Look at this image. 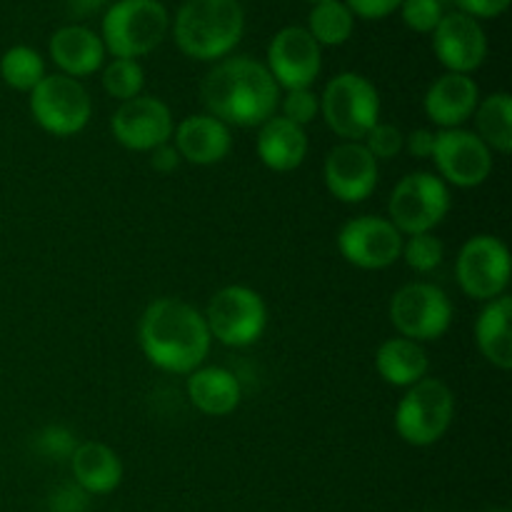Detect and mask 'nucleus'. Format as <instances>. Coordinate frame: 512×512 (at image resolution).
Returning a JSON list of instances; mask_svg holds the SVG:
<instances>
[{"label":"nucleus","mask_w":512,"mask_h":512,"mask_svg":"<svg viewBox=\"0 0 512 512\" xmlns=\"http://www.w3.org/2000/svg\"><path fill=\"white\" fill-rule=\"evenodd\" d=\"M343 3L348 5L350 13L358 15V18L380 20L388 18L390 13H395L403 0H343Z\"/></svg>","instance_id":"c9c22d12"},{"label":"nucleus","mask_w":512,"mask_h":512,"mask_svg":"<svg viewBox=\"0 0 512 512\" xmlns=\"http://www.w3.org/2000/svg\"><path fill=\"white\" fill-rule=\"evenodd\" d=\"M108 0H65V8H68L70 15L75 18H88V15H95L100 8H105Z\"/></svg>","instance_id":"ea45409f"},{"label":"nucleus","mask_w":512,"mask_h":512,"mask_svg":"<svg viewBox=\"0 0 512 512\" xmlns=\"http://www.w3.org/2000/svg\"><path fill=\"white\" fill-rule=\"evenodd\" d=\"M50 58L68 78H88L105 63V45L85 25H63L50 35Z\"/></svg>","instance_id":"aec40b11"},{"label":"nucleus","mask_w":512,"mask_h":512,"mask_svg":"<svg viewBox=\"0 0 512 512\" xmlns=\"http://www.w3.org/2000/svg\"><path fill=\"white\" fill-rule=\"evenodd\" d=\"M360 143H363L365 148H368V153L380 163V160H393L403 153L405 135L403 130L395 128V125L375 123L373 128H370V133L365 135Z\"/></svg>","instance_id":"2f4dec72"},{"label":"nucleus","mask_w":512,"mask_h":512,"mask_svg":"<svg viewBox=\"0 0 512 512\" xmlns=\"http://www.w3.org/2000/svg\"><path fill=\"white\" fill-rule=\"evenodd\" d=\"M170 15L160 0H118L103 15L105 53L138 60L165 40Z\"/></svg>","instance_id":"20e7f679"},{"label":"nucleus","mask_w":512,"mask_h":512,"mask_svg":"<svg viewBox=\"0 0 512 512\" xmlns=\"http://www.w3.org/2000/svg\"><path fill=\"white\" fill-rule=\"evenodd\" d=\"M460 13L470 15V18H498L510 8V0H455Z\"/></svg>","instance_id":"e433bc0d"},{"label":"nucleus","mask_w":512,"mask_h":512,"mask_svg":"<svg viewBox=\"0 0 512 512\" xmlns=\"http://www.w3.org/2000/svg\"><path fill=\"white\" fill-rule=\"evenodd\" d=\"M245 13L240 0H185L173 23V38L188 58L223 60L240 43Z\"/></svg>","instance_id":"7ed1b4c3"},{"label":"nucleus","mask_w":512,"mask_h":512,"mask_svg":"<svg viewBox=\"0 0 512 512\" xmlns=\"http://www.w3.org/2000/svg\"><path fill=\"white\" fill-rule=\"evenodd\" d=\"M355 30V15L350 13L348 5L343 0H325V3H315L308 15V33L313 35L315 43L323 48H338V45L348 43L350 35Z\"/></svg>","instance_id":"bb28decb"},{"label":"nucleus","mask_w":512,"mask_h":512,"mask_svg":"<svg viewBox=\"0 0 512 512\" xmlns=\"http://www.w3.org/2000/svg\"><path fill=\"white\" fill-rule=\"evenodd\" d=\"M400 258L405 260L410 270L415 273H433L440 268L445 258V245L443 240L435 238L433 233H418L408 235V240H403V250H400Z\"/></svg>","instance_id":"c756f323"},{"label":"nucleus","mask_w":512,"mask_h":512,"mask_svg":"<svg viewBox=\"0 0 512 512\" xmlns=\"http://www.w3.org/2000/svg\"><path fill=\"white\" fill-rule=\"evenodd\" d=\"M50 512H88L90 495L85 490H80L78 485L65 483L50 493Z\"/></svg>","instance_id":"f704fd0d"},{"label":"nucleus","mask_w":512,"mask_h":512,"mask_svg":"<svg viewBox=\"0 0 512 512\" xmlns=\"http://www.w3.org/2000/svg\"><path fill=\"white\" fill-rule=\"evenodd\" d=\"M398 10L403 23L415 33H433L445 15V5L440 0H403Z\"/></svg>","instance_id":"7c9ffc66"},{"label":"nucleus","mask_w":512,"mask_h":512,"mask_svg":"<svg viewBox=\"0 0 512 512\" xmlns=\"http://www.w3.org/2000/svg\"><path fill=\"white\" fill-rule=\"evenodd\" d=\"M490 512H510V510H490Z\"/></svg>","instance_id":"79ce46f5"},{"label":"nucleus","mask_w":512,"mask_h":512,"mask_svg":"<svg viewBox=\"0 0 512 512\" xmlns=\"http://www.w3.org/2000/svg\"><path fill=\"white\" fill-rule=\"evenodd\" d=\"M0 78L18 93H30L45 78V60L30 45H13L0 58Z\"/></svg>","instance_id":"cd10ccee"},{"label":"nucleus","mask_w":512,"mask_h":512,"mask_svg":"<svg viewBox=\"0 0 512 512\" xmlns=\"http://www.w3.org/2000/svg\"><path fill=\"white\" fill-rule=\"evenodd\" d=\"M280 108H283L285 120L305 128V125H310L320 115V98L310 88L288 90L285 98L280 100Z\"/></svg>","instance_id":"473e14b6"},{"label":"nucleus","mask_w":512,"mask_h":512,"mask_svg":"<svg viewBox=\"0 0 512 512\" xmlns=\"http://www.w3.org/2000/svg\"><path fill=\"white\" fill-rule=\"evenodd\" d=\"M30 113L33 120L55 138H70L85 130L93 118V100L80 80L63 73L45 75L30 90Z\"/></svg>","instance_id":"6e6552de"},{"label":"nucleus","mask_w":512,"mask_h":512,"mask_svg":"<svg viewBox=\"0 0 512 512\" xmlns=\"http://www.w3.org/2000/svg\"><path fill=\"white\" fill-rule=\"evenodd\" d=\"M440 3H443V5H445V3H448V0H440Z\"/></svg>","instance_id":"37998d69"},{"label":"nucleus","mask_w":512,"mask_h":512,"mask_svg":"<svg viewBox=\"0 0 512 512\" xmlns=\"http://www.w3.org/2000/svg\"><path fill=\"white\" fill-rule=\"evenodd\" d=\"M435 135H438V133H433L430 128L413 130V133L405 135V148L403 150H408V153L413 155V158H418V160L433 158Z\"/></svg>","instance_id":"4c0bfd02"},{"label":"nucleus","mask_w":512,"mask_h":512,"mask_svg":"<svg viewBox=\"0 0 512 512\" xmlns=\"http://www.w3.org/2000/svg\"><path fill=\"white\" fill-rule=\"evenodd\" d=\"M375 370L393 388H410L428 378L430 360L420 343L408 338H390L375 353Z\"/></svg>","instance_id":"b1692460"},{"label":"nucleus","mask_w":512,"mask_h":512,"mask_svg":"<svg viewBox=\"0 0 512 512\" xmlns=\"http://www.w3.org/2000/svg\"><path fill=\"white\" fill-rule=\"evenodd\" d=\"M145 85V73L143 65L138 60L128 58H113L103 70V90L110 98L120 100H133L138 95H143Z\"/></svg>","instance_id":"c85d7f7f"},{"label":"nucleus","mask_w":512,"mask_h":512,"mask_svg":"<svg viewBox=\"0 0 512 512\" xmlns=\"http://www.w3.org/2000/svg\"><path fill=\"white\" fill-rule=\"evenodd\" d=\"M458 285L468 298L490 303L505 295L510 283L508 245L495 235H475L460 248L455 260Z\"/></svg>","instance_id":"9b49d317"},{"label":"nucleus","mask_w":512,"mask_h":512,"mask_svg":"<svg viewBox=\"0 0 512 512\" xmlns=\"http://www.w3.org/2000/svg\"><path fill=\"white\" fill-rule=\"evenodd\" d=\"M450 213V188L435 173H410L393 188L388 220L403 235L433 233Z\"/></svg>","instance_id":"1a4fd4ad"},{"label":"nucleus","mask_w":512,"mask_h":512,"mask_svg":"<svg viewBox=\"0 0 512 512\" xmlns=\"http://www.w3.org/2000/svg\"><path fill=\"white\" fill-rule=\"evenodd\" d=\"M260 163L273 173H290L300 168L308 155V135L305 128L290 123L283 115H273L258 128L255 140Z\"/></svg>","instance_id":"412c9836"},{"label":"nucleus","mask_w":512,"mask_h":512,"mask_svg":"<svg viewBox=\"0 0 512 512\" xmlns=\"http://www.w3.org/2000/svg\"><path fill=\"white\" fill-rule=\"evenodd\" d=\"M378 160L363 143L343 140L335 145L323 163V180L328 193L340 203H363L378 188Z\"/></svg>","instance_id":"dca6fc26"},{"label":"nucleus","mask_w":512,"mask_h":512,"mask_svg":"<svg viewBox=\"0 0 512 512\" xmlns=\"http://www.w3.org/2000/svg\"><path fill=\"white\" fill-rule=\"evenodd\" d=\"M203 318L210 338L228 348H248L258 343L268 328V305L258 290L228 285L210 298Z\"/></svg>","instance_id":"0eeeda50"},{"label":"nucleus","mask_w":512,"mask_h":512,"mask_svg":"<svg viewBox=\"0 0 512 512\" xmlns=\"http://www.w3.org/2000/svg\"><path fill=\"white\" fill-rule=\"evenodd\" d=\"M512 300L508 295L490 300L475 323V340L490 365L500 370L512 368Z\"/></svg>","instance_id":"393cba45"},{"label":"nucleus","mask_w":512,"mask_h":512,"mask_svg":"<svg viewBox=\"0 0 512 512\" xmlns=\"http://www.w3.org/2000/svg\"><path fill=\"white\" fill-rule=\"evenodd\" d=\"M180 163H183V160H180L175 145L165 143V145H158L155 150H150V168L158 170V173L163 175L173 173V170H178Z\"/></svg>","instance_id":"58836bf2"},{"label":"nucleus","mask_w":512,"mask_h":512,"mask_svg":"<svg viewBox=\"0 0 512 512\" xmlns=\"http://www.w3.org/2000/svg\"><path fill=\"white\" fill-rule=\"evenodd\" d=\"M475 135L500 155L512 150V98L508 93H493L475 108Z\"/></svg>","instance_id":"a878e982"},{"label":"nucleus","mask_w":512,"mask_h":512,"mask_svg":"<svg viewBox=\"0 0 512 512\" xmlns=\"http://www.w3.org/2000/svg\"><path fill=\"white\" fill-rule=\"evenodd\" d=\"M175 150L180 160L193 165H215L228 158L233 148V135L223 120L213 118L210 113L190 115L180 120L173 130Z\"/></svg>","instance_id":"6ab92c4d"},{"label":"nucleus","mask_w":512,"mask_h":512,"mask_svg":"<svg viewBox=\"0 0 512 512\" xmlns=\"http://www.w3.org/2000/svg\"><path fill=\"white\" fill-rule=\"evenodd\" d=\"M433 50L448 73L470 75L485 63L488 38L478 20L453 10L445 13L438 28L433 30Z\"/></svg>","instance_id":"f3484780"},{"label":"nucleus","mask_w":512,"mask_h":512,"mask_svg":"<svg viewBox=\"0 0 512 512\" xmlns=\"http://www.w3.org/2000/svg\"><path fill=\"white\" fill-rule=\"evenodd\" d=\"M455 418V395L443 380L423 378L405 388L395 410V430L413 448L435 445L450 430Z\"/></svg>","instance_id":"39448f33"},{"label":"nucleus","mask_w":512,"mask_h":512,"mask_svg":"<svg viewBox=\"0 0 512 512\" xmlns=\"http://www.w3.org/2000/svg\"><path fill=\"white\" fill-rule=\"evenodd\" d=\"M390 323L400 338L423 345L448 333L453 323V305L438 285L408 283L390 300Z\"/></svg>","instance_id":"9d476101"},{"label":"nucleus","mask_w":512,"mask_h":512,"mask_svg":"<svg viewBox=\"0 0 512 512\" xmlns=\"http://www.w3.org/2000/svg\"><path fill=\"white\" fill-rule=\"evenodd\" d=\"M70 470H73L75 485L85 490L90 498L113 493L123 483V460L110 445L100 440H85L75 445L70 455Z\"/></svg>","instance_id":"4be33fe9"},{"label":"nucleus","mask_w":512,"mask_h":512,"mask_svg":"<svg viewBox=\"0 0 512 512\" xmlns=\"http://www.w3.org/2000/svg\"><path fill=\"white\" fill-rule=\"evenodd\" d=\"M138 338L145 358L175 375L198 370L213 343L203 313L180 298L153 300L140 318Z\"/></svg>","instance_id":"f257e3e1"},{"label":"nucleus","mask_w":512,"mask_h":512,"mask_svg":"<svg viewBox=\"0 0 512 512\" xmlns=\"http://www.w3.org/2000/svg\"><path fill=\"white\" fill-rule=\"evenodd\" d=\"M308 3H313V5H315V3H325V0H308Z\"/></svg>","instance_id":"a19ab883"},{"label":"nucleus","mask_w":512,"mask_h":512,"mask_svg":"<svg viewBox=\"0 0 512 512\" xmlns=\"http://www.w3.org/2000/svg\"><path fill=\"white\" fill-rule=\"evenodd\" d=\"M403 233L380 215H358L338 233V250L360 270H385L400 260Z\"/></svg>","instance_id":"f8f14e48"},{"label":"nucleus","mask_w":512,"mask_h":512,"mask_svg":"<svg viewBox=\"0 0 512 512\" xmlns=\"http://www.w3.org/2000/svg\"><path fill=\"white\" fill-rule=\"evenodd\" d=\"M320 115L338 138L360 143L380 123L378 88L360 73H340L320 95Z\"/></svg>","instance_id":"423d86ee"},{"label":"nucleus","mask_w":512,"mask_h":512,"mask_svg":"<svg viewBox=\"0 0 512 512\" xmlns=\"http://www.w3.org/2000/svg\"><path fill=\"white\" fill-rule=\"evenodd\" d=\"M188 398L193 408H198L203 415L210 418H225V415L235 413L243 400V388L240 380L235 378L230 370L218 368V365H208L188 375Z\"/></svg>","instance_id":"5701e85b"},{"label":"nucleus","mask_w":512,"mask_h":512,"mask_svg":"<svg viewBox=\"0 0 512 512\" xmlns=\"http://www.w3.org/2000/svg\"><path fill=\"white\" fill-rule=\"evenodd\" d=\"M203 103L213 118L235 128H260L280 105L270 70L253 58H225L203 80Z\"/></svg>","instance_id":"f03ea898"},{"label":"nucleus","mask_w":512,"mask_h":512,"mask_svg":"<svg viewBox=\"0 0 512 512\" xmlns=\"http://www.w3.org/2000/svg\"><path fill=\"white\" fill-rule=\"evenodd\" d=\"M278 88L303 90L318 80L323 70V50L308 28L288 25L278 30L268 45V65Z\"/></svg>","instance_id":"4468645a"},{"label":"nucleus","mask_w":512,"mask_h":512,"mask_svg":"<svg viewBox=\"0 0 512 512\" xmlns=\"http://www.w3.org/2000/svg\"><path fill=\"white\" fill-rule=\"evenodd\" d=\"M113 138L123 148L135 153H150L158 145L170 143L173 138V113L168 105L153 95H138L133 100H125L110 118Z\"/></svg>","instance_id":"2eb2a0df"},{"label":"nucleus","mask_w":512,"mask_h":512,"mask_svg":"<svg viewBox=\"0 0 512 512\" xmlns=\"http://www.w3.org/2000/svg\"><path fill=\"white\" fill-rule=\"evenodd\" d=\"M480 103V88L470 75L445 73L435 80L423 98L425 115L443 130L463 128L475 115Z\"/></svg>","instance_id":"a211bd4d"},{"label":"nucleus","mask_w":512,"mask_h":512,"mask_svg":"<svg viewBox=\"0 0 512 512\" xmlns=\"http://www.w3.org/2000/svg\"><path fill=\"white\" fill-rule=\"evenodd\" d=\"M38 450L45 455V458H55V460H63V458H70L75 450V438L70 430L60 428V425H50V428H45L43 433H38Z\"/></svg>","instance_id":"72a5a7b5"},{"label":"nucleus","mask_w":512,"mask_h":512,"mask_svg":"<svg viewBox=\"0 0 512 512\" xmlns=\"http://www.w3.org/2000/svg\"><path fill=\"white\" fill-rule=\"evenodd\" d=\"M433 160L438 178L455 188H478L493 173V150L473 130H440L435 135Z\"/></svg>","instance_id":"ddd939ff"}]
</instances>
